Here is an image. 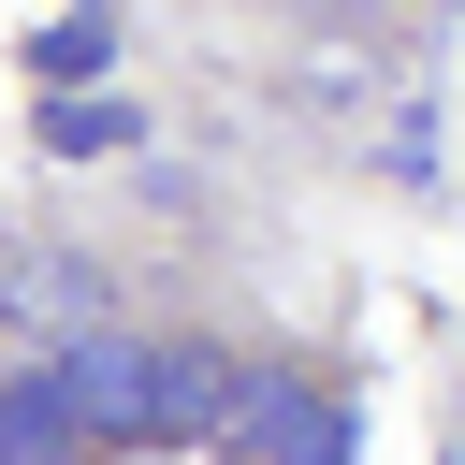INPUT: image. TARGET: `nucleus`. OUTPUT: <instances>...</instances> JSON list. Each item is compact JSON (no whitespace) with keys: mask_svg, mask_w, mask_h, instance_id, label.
I'll list each match as a JSON object with an SVG mask.
<instances>
[{"mask_svg":"<svg viewBox=\"0 0 465 465\" xmlns=\"http://www.w3.org/2000/svg\"><path fill=\"white\" fill-rule=\"evenodd\" d=\"M58 378H73V421H87V450H160V334L73 320V334H58Z\"/></svg>","mask_w":465,"mask_h":465,"instance_id":"nucleus-1","label":"nucleus"},{"mask_svg":"<svg viewBox=\"0 0 465 465\" xmlns=\"http://www.w3.org/2000/svg\"><path fill=\"white\" fill-rule=\"evenodd\" d=\"M73 450H87V421H73V378L44 349V363L0 378V465H73Z\"/></svg>","mask_w":465,"mask_h":465,"instance_id":"nucleus-2","label":"nucleus"},{"mask_svg":"<svg viewBox=\"0 0 465 465\" xmlns=\"http://www.w3.org/2000/svg\"><path fill=\"white\" fill-rule=\"evenodd\" d=\"M305 407H320V378H291V363H247V378H232V407H218V450H232V465H276V450L305 436Z\"/></svg>","mask_w":465,"mask_h":465,"instance_id":"nucleus-3","label":"nucleus"},{"mask_svg":"<svg viewBox=\"0 0 465 465\" xmlns=\"http://www.w3.org/2000/svg\"><path fill=\"white\" fill-rule=\"evenodd\" d=\"M232 349L218 334H160V436H218V407H232Z\"/></svg>","mask_w":465,"mask_h":465,"instance_id":"nucleus-4","label":"nucleus"},{"mask_svg":"<svg viewBox=\"0 0 465 465\" xmlns=\"http://www.w3.org/2000/svg\"><path fill=\"white\" fill-rule=\"evenodd\" d=\"M131 131H145V116H131L116 87H58V102H44V160H116Z\"/></svg>","mask_w":465,"mask_h":465,"instance_id":"nucleus-5","label":"nucleus"},{"mask_svg":"<svg viewBox=\"0 0 465 465\" xmlns=\"http://www.w3.org/2000/svg\"><path fill=\"white\" fill-rule=\"evenodd\" d=\"M102 58H116V0H73L58 29H29V73H44V87H87Z\"/></svg>","mask_w":465,"mask_h":465,"instance_id":"nucleus-6","label":"nucleus"},{"mask_svg":"<svg viewBox=\"0 0 465 465\" xmlns=\"http://www.w3.org/2000/svg\"><path fill=\"white\" fill-rule=\"evenodd\" d=\"M276 465H363V407H334V392H320V407H305V436H291Z\"/></svg>","mask_w":465,"mask_h":465,"instance_id":"nucleus-7","label":"nucleus"},{"mask_svg":"<svg viewBox=\"0 0 465 465\" xmlns=\"http://www.w3.org/2000/svg\"><path fill=\"white\" fill-rule=\"evenodd\" d=\"M15 305H29V320H58V305H87V262H58V247H44V262H15Z\"/></svg>","mask_w":465,"mask_h":465,"instance_id":"nucleus-8","label":"nucleus"},{"mask_svg":"<svg viewBox=\"0 0 465 465\" xmlns=\"http://www.w3.org/2000/svg\"><path fill=\"white\" fill-rule=\"evenodd\" d=\"M450 465H465V421H450Z\"/></svg>","mask_w":465,"mask_h":465,"instance_id":"nucleus-9","label":"nucleus"}]
</instances>
